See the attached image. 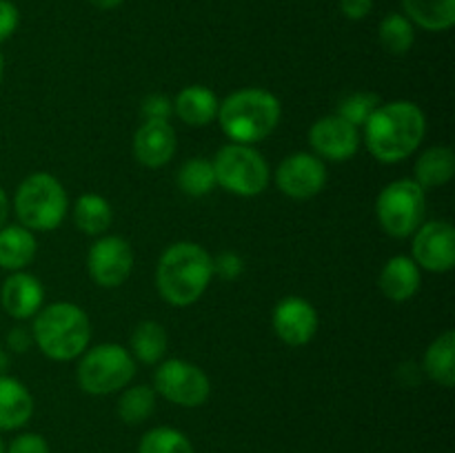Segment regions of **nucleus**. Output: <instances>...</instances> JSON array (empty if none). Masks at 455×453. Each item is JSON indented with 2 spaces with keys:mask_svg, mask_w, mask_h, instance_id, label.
<instances>
[{
  "mask_svg": "<svg viewBox=\"0 0 455 453\" xmlns=\"http://www.w3.org/2000/svg\"><path fill=\"white\" fill-rule=\"evenodd\" d=\"M364 142L378 163L395 164L416 154L427 133V115L416 102H382L364 123Z\"/></svg>",
  "mask_w": 455,
  "mask_h": 453,
  "instance_id": "nucleus-1",
  "label": "nucleus"
},
{
  "mask_svg": "<svg viewBox=\"0 0 455 453\" xmlns=\"http://www.w3.org/2000/svg\"><path fill=\"white\" fill-rule=\"evenodd\" d=\"M213 280V258L196 242L167 247L156 266L160 298L173 306H189L203 298Z\"/></svg>",
  "mask_w": 455,
  "mask_h": 453,
  "instance_id": "nucleus-2",
  "label": "nucleus"
},
{
  "mask_svg": "<svg viewBox=\"0 0 455 453\" xmlns=\"http://www.w3.org/2000/svg\"><path fill=\"white\" fill-rule=\"evenodd\" d=\"M283 115L280 100L260 87H244L220 102L218 123L231 142L256 145L275 131Z\"/></svg>",
  "mask_w": 455,
  "mask_h": 453,
  "instance_id": "nucleus-3",
  "label": "nucleus"
},
{
  "mask_svg": "<svg viewBox=\"0 0 455 453\" xmlns=\"http://www.w3.org/2000/svg\"><path fill=\"white\" fill-rule=\"evenodd\" d=\"M34 345L56 362L80 358L92 340V322L84 309L74 302H52L34 315Z\"/></svg>",
  "mask_w": 455,
  "mask_h": 453,
  "instance_id": "nucleus-4",
  "label": "nucleus"
},
{
  "mask_svg": "<svg viewBox=\"0 0 455 453\" xmlns=\"http://www.w3.org/2000/svg\"><path fill=\"white\" fill-rule=\"evenodd\" d=\"M18 222L29 231H53L62 225L69 200L62 182L47 171L29 173L13 195Z\"/></svg>",
  "mask_w": 455,
  "mask_h": 453,
  "instance_id": "nucleus-5",
  "label": "nucleus"
},
{
  "mask_svg": "<svg viewBox=\"0 0 455 453\" xmlns=\"http://www.w3.org/2000/svg\"><path fill=\"white\" fill-rule=\"evenodd\" d=\"M136 376V360L124 346L105 342L84 349L76 367V380L84 393L109 395L123 391Z\"/></svg>",
  "mask_w": 455,
  "mask_h": 453,
  "instance_id": "nucleus-6",
  "label": "nucleus"
},
{
  "mask_svg": "<svg viewBox=\"0 0 455 453\" xmlns=\"http://www.w3.org/2000/svg\"><path fill=\"white\" fill-rule=\"evenodd\" d=\"M212 164L213 171H216L218 187H222L229 194L240 195V198L260 195L269 185V164L251 145L229 142V145L218 149Z\"/></svg>",
  "mask_w": 455,
  "mask_h": 453,
  "instance_id": "nucleus-7",
  "label": "nucleus"
},
{
  "mask_svg": "<svg viewBox=\"0 0 455 453\" xmlns=\"http://www.w3.org/2000/svg\"><path fill=\"white\" fill-rule=\"evenodd\" d=\"M427 191L413 178L389 182L376 198V218L391 238H409L425 222Z\"/></svg>",
  "mask_w": 455,
  "mask_h": 453,
  "instance_id": "nucleus-8",
  "label": "nucleus"
},
{
  "mask_svg": "<svg viewBox=\"0 0 455 453\" xmlns=\"http://www.w3.org/2000/svg\"><path fill=\"white\" fill-rule=\"evenodd\" d=\"M154 391L178 407L196 409L212 395V382L207 373L194 362L172 358L158 362L154 373Z\"/></svg>",
  "mask_w": 455,
  "mask_h": 453,
  "instance_id": "nucleus-9",
  "label": "nucleus"
},
{
  "mask_svg": "<svg viewBox=\"0 0 455 453\" xmlns=\"http://www.w3.org/2000/svg\"><path fill=\"white\" fill-rule=\"evenodd\" d=\"M87 271L98 287H120L133 271L132 244L123 235H98L96 242L89 247Z\"/></svg>",
  "mask_w": 455,
  "mask_h": 453,
  "instance_id": "nucleus-10",
  "label": "nucleus"
},
{
  "mask_svg": "<svg viewBox=\"0 0 455 453\" xmlns=\"http://www.w3.org/2000/svg\"><path fill=\"white\" fill-rule=\"evenodd\" d=\"M411 258L420 269L447 274L455 266V231L447 220L422 222L413 231Z\"/></svg>",
  "mask_w": 455,
  "mask_h": 453,
  "instance_id": "nucleus-11",
  "label": "nucleus"
},
{
  "mask_svg": "<svg viewBox=\"0 0 455 453\" xmlns=\"http://www.w3.org/2000/svg\"><path fill=\"white\" fill-rule=\"evenodd\" d=\"M275 185L287 198L309 200L327 185V164L309 151L289 154L275 171Z\"/></svg>",
  "mask_w": 455,
  "mask_h": 453,
  "instance_id": "nucleus-12",
  "label": "nucleus"
},
{
  "mask_svg": "<svg viewBox=\"0 0 455 453\" xmlns=\"http://www.w3.org/2000/svg\"><path fill=\"white\" fill-rule=\"evenodd\" d=\"M360 129L338 114L323 115L309 129V145L314 154L331 163L351 160L360 149Z\"/></svg>",
  "mask_w": 455,
  "mask_h": 453,
  "instance_id": "nucleus-13",
  "label": "nucleus"
},
{
  "mask_svg": "<svg viewBox=\"0 0 455 453\" xmlns=\"http://www.w3.org/2000/svg\"><path fill=\"white\" fill-rule=\"evenodd\" d=\"M274 331L284 345L305 346L318 331V311L309 300L300 296H287L274 306L271 314Z\"/></svg>",
  "mask_w": 455,
  "mask_h": 453,
  "instance_id": "nucleus-14",
  "label": "nucleus"
},
{
  "mask_svg": "<svg viewBox=\"0 0 455 453\" xmlns=\"http://www.w3.org/2000/svg\"><path fill=\"white\" fill-rule=\"evenodd\" d=\"M176 129L169 120H145L133 133V158L147 169H160L176 154Z\"/></svg>",
  "mask_w": 455,
  "mask_h": 453,
  "instance_id": "nucleus-15",
  "label": "nucleus"
},
{
  "mask_svg": "<svg viewBox=\"0 0 455 453\" xmlns=\"http://www.w3.org/2000/svg\"><path fill=\"white\" fill-rule=\"evenodd\" d=\"M0 302L13 320H29L44 306V287L34 274L13 271L4 280Z\"/></svg>",
  "mask_w": 455,
  "mask_h": 453,
  "instance_id": "nucleus-16",
  "label": "nucleus"
},
{
  "mask_svg": "<svg viewBox=\"0 0 455 453\" xmlns=\"http://www.w3.org/2000/svg\"><path fill=\"white\" fill-rule=\"evenodd\" d=\"M420 266L411 256H394L385 262L378 278V287L391 302H407L420 291Z\"/></svg>",
  "mask_w": 455,
  "mask_h": 453,
  "instance_id": "nucleus-17",
  "label": "nucleus"
},
{
  "mask_svg": "<svg viewBox=\"0 0 455 453\" xmlns=\"http://www.w3.org/2000/svg\"><path fill=\"white\" fill-rule=\"evenodd\" d=\"M220 100L203 84H189L173 98V114L189 127H207L218 118Z\"/></svg>",
  "mask_w": 455,
  "mask_h": 453,
  "instance_id": "nucleus-18",
  "label": "nucleus"
},
{
  "mask_svg": "<svg viewBox=\"0 0 455 453\" xmlns=\"http://www.w3.org/2000/svg\"><path fill=\"white\" fill-rule=\"evenodd\" d=\"M34 416V395L18 378L0 373V431H16Z\"/></svg>",
  "mask_w": 455,
  "mask_h": 453,
  "instance_id": "nucleus-19",
  "label": "nucleus"
},
{
  "mask_svg": "<svg viewBox=\"0 0 455 453\" xmlns=\"http://www.w3.org/2000/svg\"><path fill=\"white\" fill-rule=\"evenodd\" d=\"M34 231L22 225H4L0 229V266L7 271H22L36 258Z\"/></svg>",
  "mask_w": 455,
  "mask_h": 453,
  "instance_id": "nucleus-20",
  "label": "nucleus"
},
{
  "mask_svg": "<svg viewBox=\"0 0 455 453\" xmlns=\"http://www.w3.org/2000/svg\"><path fill=\"white\" fill-rule=\"evenodd\" d=\"M455 173V154L451 147L435 145L422 151L413 164V180L422 189H435L447 185Z\"/></svg>",
  "mask_w": 455,
  "mask_h": 453,
  "instance_id": "nucleus-21",
  "label": "nucleus"
},
{
  "mask_svg": "<svg viewBox=\"0 0 455 453\" xmlns=\"http://www.w3.org/2000/svg\"><path fill=\"white\" fill-rule=\"evenodd\" d=\"M169 349L167 329L156 320H142L133 327L132 338H129V354L133 360L142 364H158L163 362L164 354Z\"/></svg>",
  "mask_w": 455,
  "mask_h": 453,
  "instance_id": "nucleus-22",
  "label": "nucleus"
},
{
  "mask_svg": "<svg viewBox=\"0 0 455 453\" xmlns=\"http://www.w3.org/2000/svg\"><path fill=\"white\" fill-rule=\"evenodd\" d=\"M425 373L435 385L451 389L455 385V333H440L425 351Z\"/></svg>",
  "mask_w": 455,
  "mask_h": 453,
  "instance_id": "nucleus-23",
  "label": "nucleus"
},
{
  "mask_svg": "<svg viewBox=\"0 0 455 453\" xmlns=\"http://www.w3.org/2000/svg\"><path fill=\"white\" fill-rule=\"evenodd\" d=\"M404 16L427 31H447L455 25V0H403Z\"/></svg>",
  "mask_w": 455,
  "mask_h": 453,
  "instance_id": "nucleus-24",
  "label": "nucleus"
},
{
  "mask_svg": "<svg viewBox=\"0 0 455 453\" xmlns=\"http://www.w3.org/2000/svg\"><path fill=\"white\" fill-rule=\"evenodd\" d=\"M114 222V209L102 195L83 194L74 204V225L87 235H102Z\"/></svg>",
  "mask_w": 455,
  "mask_h": 453,
  "instance_id": "nucleus-25",
  "label": "nucleus"
},
{
  "mask_svg": "<svg viewBox=\"0 0 455 453\" xmlns=\"http://www.w3.org/2000/svg\"><path fill=\"white\" fill-rule=\"evenodd\" d=\"M118 416L124 425H142L156 411V391L149 385L124 386L118 400Z\"/></svg>",
  "mask_w": 455,
  "mask_h": 453,
  "instance_id": "nucleus-26",
  "label": "nucleus"
},
{
  "mask_svg": "<svg viewBox=\"0 0 455 453\" xmlns=\"http://www.w3.org/2000/svg\"><path fill=\"white\" fill-rule=\"evenodd\" d=\"M178 187L182 194L191 198H203L209 195L218 187L216 171H213L212 160L207 158H189L178 171Z\"/></svg>",
  "mask_w": 455,
  "mask_h": 453,
  "instance_id": "nucleus-27",
  "label": "nucleus"
},
{
  "mask_svg": "<svg viewBox=\"0 0 455 453\" xmlns=\"http://www.w3.org/2000/svg\"><path fill=\"white\" fill-rule=\"evenodd\" d=\"M378 38L389 53L404 56L416 43V29L404 13H389L382 18L380 27H378Z\"/></svg>",
  "mask_w": 455,
  "mask_h": 453,
  "instance_id": "nucleus-28",
  "label": "nucleus"
},
{
  "mask_svg": "<svg viewBox=\"0 0 455 453\" xmlns=\"http://www.w3.org/2000/svg\"><path fill=\"white\" fill-rule=\"evenodd\" d=\"M138 453H194V444L182 431L172 426H154L140 438Z\"/></svg>",
  "mask_w": 455,
  "mask_h": 453,
  "instance_id": "nucleus-29",
  "label": "nucleus"
},
{
  "mask_svg": "<svg viewBox=\"0 0 455 453\" xmlns=\"http://www.w3.org/2000/svg\"><path fill=\"white\" fill-rule=\"evenodd\" d=\"M380 105H382V102H380V98H378V93H373V91H354V93H349V96H345L340 102H338L336 114L340 115V118H345L347 123H351L354 127L360 129V127H364V123L371 118V114Z\"/></svg>",
  "mask_w": 455,
  "mask_h": 453,
  "instance_id": "nucleus-30",
  "label": "nucleus"
},
{
  "mask_svg": "<svg viewBox=\"0 0 455 453\" xmlns=\"http://www.w3.org/2000/svg\"><path fill=\"white\" fill-rule=\"evenodd\" d=\"M140 111L145 120H169V115L173 114V100L164 93H149L142 100Z\"/></svg>",
  "mask_w": 455,
  "mask_h": 453,
  "instance_id": "nucleus-31",
  "label": "nucleus"
},
{
  "mask_svg": "<svg viewBox=\"0 0 455 453\" xmlns=\"http://www.w3.org/2000/svg\"><path fill=\"white\" fill-rule=\"evenodd\" d=\"M4 453H49V444L40 433H20L4 447Z\"/></svg>",
  "mask_w": 455,
  "mask_h": 453,
  "instance_id": "nucleus-32",
  "label": "nucleus"
},
{
  "mask_svg": "<svg viewBox=\"0 0 455 453\" xmlns=\"http://www.w3.org/2000/svg\"><path fill=\"white\" fill-rule=\"evenodd\" d=\"M243 258L234 251H225L218 258H213V275H220L225 280H235L243 274Z\"/></svg>",
  "mask_w": 455,
  "mask_h": 453,
  "instance_id": "nucleus-33",
  "label": "nucleus"
},
{
  "mask_svg": "<svg viewBox=\"0 0 455 453\" xmlns=\"http://www.w3.org/2000/svg\"><path fill=\"white\" fill-rule=\"evenodd\" d=\"M20 22V13L12 0H0V43L12 38Z\"/></svg>",
  "mask_w": 455,
  "mask_h": 453,
  "instance_id": "nucleus-34",
  "label": "nucleus"
},
{
  "mask_svg": "<svg viewBox=\"0 0 455 453\" xmlns=\"http://www.w3.org/2000/svg\"><path fill=\"white\" fill-rule=\"evenodd\" d=\"M373 0H340V12L349 20H363L371 13Z\"/></svg>",
  "mask_w": 455,
  "mask_h": 453,
  "instance_id": "nucleus-35",
  "label": "nucleus"
},
{
  "mask_svg": "<svg viewBox=\"0 0 455 453\" xmlns=\"http://www.w3.org/2000/svg\"><path fill=\"white\" fill-rule=\"evenodd\" d=\"M31 342H34L31 331H27V329H22V327L12 329L7 336V346H9V351H13V354H25V351L31 346Z\"/></svg>",
  "mask_w": 455,
  "mask_h": 453,
  "instance_id": "nucleus-36",
  "label": "nucleus"
},
{
  "mask_svg": "<svg viewBox=\"0 0 455 453\" xmlns=\"http://www.w3.org/2000/svg\"><path fill=\"white\" fill-rule=\"evenodd\" d=\"M7 218H9V198L4 194V189L0 187V229L7 225Z\"/></svg>",
  "mask_w": 455,
  "mask_h": 453,
  "instance_id": "nucleus-37",
  "label": "nucleus"
},
{
  "mask_svg": "<svg viewBox=\"0 0 455 453\" xmlns=\"http://www.w3.org/2000/svg\"><path fill=\"white\" fill-rule=\"evenodd\" d=\"M89 4H93L96 9H102V12H109V9H116L120 7V4L124 3V0H87Z\"/></svg>",
  "mask_w": 455,
  "mask_h": 453,
  "instance_id": "nucleus-38",
  "label": "nucleus"
},
{
  "mask_svg": "<svg viewBox=\"0 0 455 453\" xmlns=\"http://www.w3.org/2000/svg\"><path fill=\"white\" fill-rule=\"evenodd\" d=\"M7 364H9V355H7V351L3 349V345H0V373H4Z\"/></svg>",
  "mask_w": 455,
  "mask_h": 453,
  "instance_id": "nucleus-39",
  "label": "nucleus"
},
{
  "mask_svg": "<svg viewBox=\"0 0 455 453\" xmlns=\"http://www.w3.org/2000/svg\"><path fill=\"white\" fill-rule=\"evenodd\" d=\"M3 76H4V58L0 53V83H3Z\"/></svg>",
  "mask_w": 455,
  "mask_h": 453,
  "instance_id": "nucleus-40",
  "label": "nucleus"
},
{
  "mask_svg": "<svg viewBox=\"0 0 455 453\" xmlns=\"http://www.w3.org/2000/svg\"><path fill=\"white\" fill-rule=\"evenodd\" d=\"M0 453H4V442H3V438H0Z\"/></svg>",
  "mask_w": 455,
  "mask_h": 453,
  "instance_id": "nucleus-41",
  "label": "nucleus"
}]
</instances>
